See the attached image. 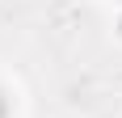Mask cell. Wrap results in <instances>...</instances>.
<instances>
[{
	"label": "cell",
	"mask_w": 122,
	"mask_h": 118,
	"mask_svg": "<svg viewBox=\"0 0 122 118\" xmlns=\"http://www.w3.org/2000/svg\"><path fill=\"white\" fill-rule=\"evenodd\" d=\"M9 110H13V106H9V93L0 89V118H9Z\"/></svg>",
	"instance_id": "cell-1"
}]
</instances>
